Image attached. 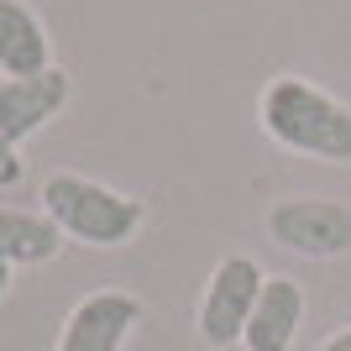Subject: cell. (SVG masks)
<instances>
[{
  "instance_id": "cell-1",
  "label": "cell",
  "mask_w": 351,
  "mask_h": 351,
  "mask_svg": "<svg viewBox=\"0 0 351 351\" xmlns=\"http://www.w3.org/2000/svg\"><path fill=\"white\" fill-rule=\"evenodd\" d=\"M257 126L273 147L293 158L351 168V105L304 73L283 69L267 79L257 95Z\"/></svg>"
},
{
  "instance_id": "cell-2",
  "label": "cell",
  "mask_w": 351,
  "mask_h": 351,
  "mask_svg": "<svg viewBox=\"0 0 351 351\" xmlns=\"http://www.w3.org/2000/svg\"><path fill=\"white\" fill-rule=\"evenodd\" d=\"M37 199L63 231V241H79V247H95V252L132 247L136 231L147 226V205L136 194H121L89 173H73V168L47 173Z\"/></svg>"
},
{
  "instance_id": "cell-3",
  "label": "cell",
  "mask_w": 351,
  "mask_h": 351,
  "mask_svg": "<svg viewBox=\"0 0 351 351\" xmlns=\"http://www.w3.org/2000/svg\"><path fill=\"white\" fill-rule=\"evenodd\" d=\"M263 231L273 247L293 252V257L330 263V257L351 252V205L330 199V194H289V199L267 205Z\"/></svg>"
},
{
  "instance_id": "cell-4",
  "label": "cell",
  "mask_w": 351,
  "mask_h": 351,
  "mask_svg": "<svg viewBox=\"0 0 351 351\" xmlns=\"http://www.w3.org/2000/svg\"><path fill=\"white\" fill-rule=\"evenodd\" d=\"M263 283H267L263 263L247 257V252H226V257L210 267L205 293H199V309H194V330H199V341H205L210 351L241 346Z\"/></svg>"
},
{
  "instance_id": "cell-5",
  "label": "cell",
  "mask_w": 351,
  "mask_h": 351,
  "mask_svg": "<svg viewBox=\"0 0 351 351\" xmlns=\"http://www.w3.org/2000/svg\"><path fill=\"white\" fill-rule=\"evenodd\" d=\"M142 325V299L126 289H95L63 315L53 351H126Z\"/></svg>"
},
{
  "instance_id": "cell-6",
  "label": "cell",
  "mask_w": 351,
  "mask_h": 351,
  "mask_svg": "<svg viewBox=\"0 0 351 351\" xmlns=\"http://www.w3.org/2000/svg\"><path fill=\"white\" fill-rule=\"evenodd\" d=\"M69 100H73V73L58 63L43 73H27V79H0V132L21 147L32 136H43L69 110Z\"/></svg>"
},
{
  "instance_id": "cell-7",
  "label": "cell",
  "mask_w": 351,
  "mask_h": 351,
  "mask_svg": "<svg viewBox=\"0 0 351 351\" xmlns=\"http://www.w3.org/2000/svg\"><path fill=\"white\" fill-rule=\"evenodd\" d=\"M304 315H309L304 283L289 278V273H267L241 346L247 351H293V341H299V330H304Z\"/></svg>"
},
{
  "instance_id": "cell-8",
  "label": "cell",
  "mask_w": 351,
  "mask_h": 351,
  "mask_svg": "<svg viewBox=\"0 0 351 351\" xmlns=\"http://www.w3.org/2000/svg\"><path fill=\"white\" fill-rule=\"evenodd\" d=\"M43 69H53V32L43 11L27 0H0V73L27 79Z\"/></svg>"
},
{
  "instance_id": "cell-9",
  "label": "cell",
  "mask_w": 351,
  "mask_h": 351,
  "mask_svg": "<svg viewBox=\"0 0 351 351\" xmlns=\"http://www.w3.org/2000/svg\"><path fill=\"white\" fill-rule=\"evenodd\" d=\"M63 252V231L53 226L47 210L0 205V263L11 267H43Z\"/></svg>"
},
{
  "instance_id": "cell-10",
  "label": "cell",
  "mask_w": 351,
  "mask_h": 351,
  "mask_svg": "<svg viewBox=\"0 0 351 351\" xmlns=\"http://www.w3.org/2000/svg\"><path fill=\"white\" fill-rule=\"evenodd\" d=\"M21 178H27V158H21V147L11 136L0 132V194H11Z\"/></svg>"
},
{
  "instance_id": "cell-11",
  "label": "cell",
  "mask_w": 351,
  "mask_h": 351,
  "mask_svg": "<svg viewBox=\"0 0 351 351\" xmlns=\"http://www.w3.org/2000/svg\"><path fill=\"white\" fill-rule=\"evenodd\" d=\"M315 351H351V325H341V330H330V336L320 341Z\"/></svg>"
},
{
  "instance_id": "cell-12",
  "label": "cell",
  "mask_w": 351,
  "mask_h": 351,
  "mask_svg": "<svg viewBox=\"0 0 351 351\" xmlns=\"http://www.w3.org/2000/svg\"><path fill=\"white\" fill-rule=\"evenodd\" d=\"M11 283H16V273L5 263H0V299H5V293H11Z\"/></svg>"
}]
</instances>
